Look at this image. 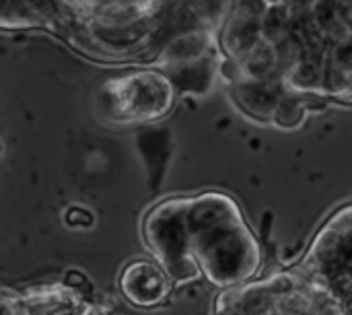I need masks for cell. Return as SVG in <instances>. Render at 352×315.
<instances>
[{
  "mask_svg": "<svg viewBox=\"0 0 352 315\" xmlns=\"http://www.w3.org/2000/svg\"><path fill=\"white\" fill-rule=\"evenodd\" d=\"M188 225L192 256L210 283L237 287L260 268V246L233 198L221 192L190 198Z\"/></svg>",
  "mask_w": 352,
  "mask_h": 315,
  "instance_id": "1",
  "label": "cell"
},
{
  "mask_svg": "<svg viewBox=\"0 0 352 315\" xmlns=\"http://www.w3.org/2000/svg\"><path fill=\"white\" fill-rule=\"evenodd\" d=\"M175 87L159 68H134L105 78L97 91L99 116L113 126H136L165 118L175 103Z\"/></svg>",
  "mask_w": 352,
  "mask_h": 315,
  "instance_id": "2",
  "label": "cell"
},
{
  "mask_svg": "<svg viewBox=\"0 0 352 315\" xmlns=\"http://www.w3.org/2000/svg\"><path fill=\"white\" fill-rule=\"evenodd\" d=\"M190 198H175L155 206L144 221V239L155 260L173 281H192L202 276L192 256V235L188 225Z\"/></svg>",
  "mask_w": 352,
  "mask_h": 315,
  "instance_id": "3",
  "label": "cell"
},
{
  "mask_svg": "<svg viewBox=\"0 0 352 315\" xmlns=\"http://www.w3.org/2000/svg\"><path fill=\"white\" fill-rule=\"evenodd\" d=\"M268 0H235L231 14L219 31V45L225 58L239 62L264 39V17Z\"/></svg>",
  "mask_w": 352,
  "mask_h": 315,
  "instance_id": "4",
  "label": "cell"
},
{
  "mask_svg": "<svg viewBox=\"0 0 352 315\" xmlns=\"http://www.w3.org/2000/svg\"><path fill=\"white\" fill-rule=\"evenodd\" d=\"M120 291L134 307L151 309L165 303L169 297L171 276L159 262L134 260L122 270Z\"/></svg>",
  "mask_w": 352,
  "mask_h": 315,
  "instance_id": "5",
  "label": "cell"
},
{
  "mask_svg": "<svg viewBox=\"0 0 352 315\" xmlns=\"http://www.w3.org/2000/svg\"><path fill=\"white\" fill-rule=\"evenodd\" d=\"M219 35L206 27L194 29V31H186L179 33L175 37H171L157 54V66L159 70H167V68H175V66H184L196 60H202L210 54L217 52L219 45Z\"/></svg>",
  "mask_w": 352,
  "mask_h": 315,
  "instance_id": "6",
  "label": "cell"
},
{
  "mask_svg": "<svg viewBox=\"0 0 352 315\" xmlns=\"http://www.w3.org/2000/svg\"><path fill=\"white\" fill-rule=\"evenodd\" d=\"M287 83L283 80H256V78H241L231 85L233 99L237 105L258 122H272L274 111L287 93Z\"/></svg>",
  "mask_w": 352,
  "mask_h": 315,
  "instance_id": "7",
  "label": "cell"
},
{
  "mask_svg": "<svg viewBox=\"0 0 352 315\" xmlns=\"http://www.w3.org/2000/svg\"><path fill=\"white\" fill-rule=\"evenodd\" d=\"M219 68H221V64H217V52H214L202 60H196V62H190L184 66H175V68H167L161 72L167 74V78L173 83L175 91L202 95L212 87V78Z\"/></svg>",
  "mask_w": 352,
  "mask_h": 315,
  "instance_id": "8",
  "label": "cell"
},
{
  "mask_svg": "<svg viewBox=\"0 0 352 315\" xmlns=\"http://www.w3.org/2000/svg\"><path fill=\"white\" fill-rule=\"evenodd\" d=\"M311 27L332 45L352 31V23L340 0H316L311 8Z\"/></svg>",
  "mask_w": 352,
  "mask_h": 315,
  "instance_id": "9",
  "label": "cell"
},
{
  "mask_svg": "<svg viewBox=\"0 0 352 315\" xmlns=\"http://www.w3.org/2000/svg\"><path fill=\"white\" fill-rule=\"evenodd\" d=\"M243 78H256V80H283L280 76V62H278V50L276 43L262 39L254 50H250L239 60ZM285 83V80H283Z\"/></svg>",
  "mask_w": 352,
  "mask_h": 315,
  "instance_id": "10",
  "label": "cell"
},
{
  "mask_svg": "<svg viewBox=\"0 0 352 315\" xmlns=\"http://www.w3.org/2000/svg\"><path fill=\"white\" fill-rule=\"evenodd\" d=\"M309 97L311 95H301L297 91H291L287 89V93L283 95L276 111H274V118H272V124L280 126V128H297L303 124L307 111H309Z\"/></svg>",
  "mask_w": 352,
  "mask_h": 315,
  "instance_id": "11",
  "label": "cell"
},
{
  "mask_svg": "<svg viewBox=\"0 0 352 315\" xmlns=\"http://www.w3.org/2000/svg\"><path fill=\"white\" fill-rule=\"evenodd\" d=\"M264 39L272 41V43H280L285 41L289 35L295 33V17L289 8L287 2L283 4H270L268 6V12L264 17Z\"/></svg>",
  "mask_w": 352,
  "mask_h": 315,
  "instance_id": "12",
  "label": "cell"
},
{
  "mask_svg": "<svg viewBox=\"0 0 352 315\" xmlns=\"http://www.w3.org/2000/svg\"><path fill=\"white\" fill-rule=\"evenodd\" d=\"M340 2H342V6H344V10H346V14H349L352 23V0H340Z\"/></svg>",
  "mask_w": 352,
  "mask_h": 315,
  "instance_id": "13",
  "label": "cell"
},
{
  "mask_svg": "<svg viewBox=\"0 0 352 315\" xmlns=\"http://www.w3.org/2000/svg\"><path fill=\"white\" fill-rule=\"evenodd\" d=\"M283 2H289V0H268V4H283Z\"/></svg>",
  "mask_w": 352,
  "mask_h": 315,
  "instance_id": "14",
  "label": "cell"
}]
</instances>
